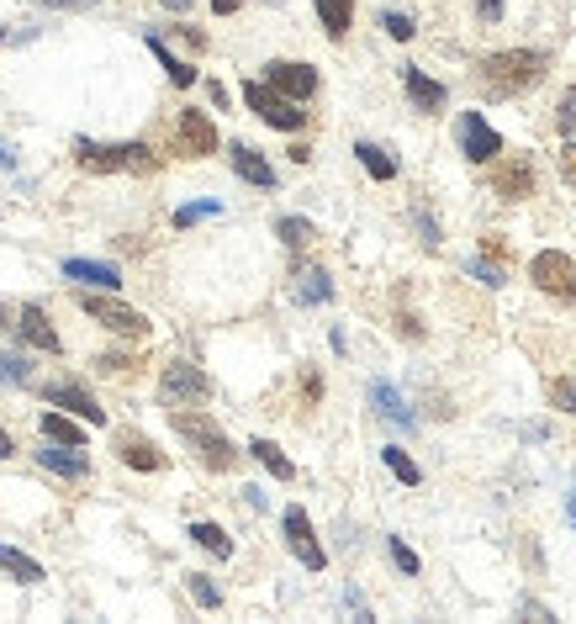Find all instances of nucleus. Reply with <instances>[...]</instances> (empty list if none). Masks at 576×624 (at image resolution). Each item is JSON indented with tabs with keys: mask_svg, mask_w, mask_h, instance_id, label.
I'll return each mask as SVG.
<instances>
[{
	"mask_svg": "<svg viewBox=\"0 0 576 624\" xmlns=\"http://www.w3.org/2000/svg\"><path fill=\"white\" fill-rule=\"evenodd\" d=\"M471 275H476V281H487V286H503L508 281V270L497 265L492 254H487V260H471Z\"/></svg>",
	"mask_w": 576,
	"mask_h": 624,
	"instance_id": "4c0bfd02",
	"label": "nucleus"
},
{
	"mask_svg": "<svg viewBox=\"0 0 576 624\" xmlns=\"http://www.w3.org/2000/svg\"><path fill=\"white\" fill-rule=\"evenodd\" d=\"M402 85H407V101H413V112H429V117H434V112H444V101H450V90H444L439 80H429L418 64L402 69Z\"/></svg>",
	"mask_w": 576,
	"mask_h": 624,
	"instance_id": "f3484780",
	"label": "nucleus"
},
{
	"mask_svg": "<svg viewBox=\"0 0 576 624\" xmlns=\"http://www.w3.org/2000/svg\"><path fill=\"white\" fill-rule=\"evenodd\" d=\"M370 402H376V413H381V418H392L397 429H413V424H418L413 408L402 402V392H397V387H386V381H370Z\"/></svg>",
	"mask_w": 576,
	"mask_h": 624,
	"instance_id": "412c9836",
	"label": "nucleus"
},
{
	"mask_svg": "<svg viewBox=\"0 0 576 624\" xmlns=\"http://www.w3.org/2000/svg\"><path fill=\"white\" fill-rule=\"evenodd\" d=\"M550 408L576 413V381H571V376H555V381H550Z\"/></svg>",
	"mask_w": 576,
	"mask_h": 624,
	"instance_id": "72a5a7b5",
	"label": "nucleus"
},
{
	"mask_svg": "<svg viewBox=\"0 0 576 624\" xmlns=\"http://www.w3.org/2000/svg\"><path fill=\"white\" fill-rule=\"evenodd\" d=\"M27 360L22 355H11V350H0V387H27Z\"/></svg>",
	"mask_w": 576,
	"mask_h": 624,
	"instance_id": "2f4dec72",
	"label": "nucleus"
},
{
	"mask_svg": "<svg viewBox=\"0 0 576 624\" xmlns=\"http://www.w3.org/2000/svg\"><path fill=\"white\" fill-rule=\"evenodd\" d=\"M207 96H212V106H217V112H222V106H228V90H222L217 80H207Z\"/></svg>",
	"mask_w": 576,
	"mask_h": 624,
	"instance_id": "49530a36",
	"label": "nucleus"
},
{
	"mask_svg": "<svg viewBox=\"0 0 576 624\" xmlns=\"http://www.w3.org/2000/svg\"><path fill=\"white\" fill-rule=\"evenodd\" d=\"M212 11L217 16H233V11H244V0H212Z\"/></svg>",
	"mask_w": 576,
	"mask_h": 624,
	"instance_id": "de8ad7c7",
	"label": "nucleus"
},
{
	"mask_svg": "<svg viewBox=\"0 0 576 624\" xmlns=\"http://www.w3.org/2000/svg\"><path fill=\"white\" fill-rule=\"evenodd\" d=\"M37 466L53 471V476H64V482H85V476H90V455H85V445H59V439H43Z\"/></svg>",
	"mask_w": 576,
	"mask_h": 624,
	"instance_id": "ddd939ff",
	"label": "nucleus"
},
{
	"mask_svg": "<svg viewBox=\"0 0 576 624\" xmlns=\"http://www.w3.org/2000/svg\"><path fill=\"white\" fill-rule=\"evenodd\" d=\"M555 127H561V133H576V90H566L561 106H555Z\"/></svg>",
	"mask_w": 576,
	"mask_h": 624,
	"instance_id": "58836bf2",
	"label": "nucleus"
},
{
	"mask_svg": "<svg viewBox=\"0 0 576 624\" xmlns=\"http://www.w3.org/2000/svg\"><path fill=\"white\" fill-rule=\"evenodd\" d=\"M207 397H212V381L201 376V365L170 360L159 371V402H164V408H201Z\"/></svg>",
	"mask_w": 576,
	"mask_h": 624,
	"instance_id": "39448f33",
	"label": "nucleus"
},
{
	"mask_svg": "<svg viewBox=\"0 0 576 624\" xmlns=\"http://www.w3.org/2000/svg\"><path fill=\"white\" fill-rule=\"evenodd\" d=\"M164 6H170V11H191V0H164Z\"/></svg>",
	"mask_w": 576,
	"mask_h": 624,
	"instance_id": "8fccbe9b",
	"label": "nucleus"
},
{
	"mask_svg": "<svg viewBox=\"0 0 576 624\" xmlns=\"http://www.w3.org/2000/svg\"><path fill=\"white\" fill-rule=\"evenodd\" d=\"M492 191L503 196V201H524V196H534V164L518 154V159H503L492 170Z\"/></svg>",
	"mask_w": 576,
	"mask_h": 624,
	"instance_id": "2eb2a0df",
	"label": "nucleus"
},
{
	"mask_svg": "<svg viewBox=\"0 0 576 624\" xmlns=\"http://www.w3.org/2000/svg\"><path fill=\"white\" fill-rule=\"evenodd\" d=\"M185 535H191L201 550H212L217 561H228V556H233V535H228L222 524H207V519H201V524H191V529H185Z\"/></svg>",
	"mask_w": 576,
	"mask_h": 624,
	"instance_id": "5701e85b",
	"label": "nucleus"
},
{
	"mask_svg": "<svg viewBox=\"0 0 576 624\" xmlns=\"http://www.w3.org/2000/svg\"><path fill=\"white\" fill-rule=\"evenodd\" d=\"M381 461H386V471H392L397 482H407V487H418V482H423L418 461H413V455H407L402 445H386V450H381Z\"/></svg>",
	"mask_w": 576,
	"mask_h": 624,
	"instance_id": "cd10ccee",
	"label": "nucleus"
},
{
	"mask_svg": "<svg viewBox=\"0 0 576 624\" xmlns=\"http://www.w3.org/2000/svg\"><path fill=\"white\" fill-rule=\"evenodd\" d=\"M386 550H392V561H397V572H402V577H418V572H423V566H418V556H413V550H407L397 535L386 540Z\"/></svg>",
	"mask_w": 576,
	"mask_h": 624,
	"instance_id": "c9c22d12",
	"label": "nucleus"
},
{
	"mask_svg": "<svg viewBox=\"0 0 576 624\" xmlns=\"http://www.w3.org/2000/svg\"><path fill=\"white\" fill-rule=\"evenodd\" d=\"M312 6H318V22H323V32L333 43L349 32V22H355V6H349V0H312Z\"/></svg>",
	"mask_w": 576,
	"mask_h": 624,
	"instance_id": "4be33fe9",
	"label": "nucleus"
},
{
	"mask_svg": "<svg viewBox=\"0 0 576 624\" xmlns=\"http://www.w3.org/2000/svg\"><path fill=\"white\" fill-rule=\"evenodd\" d=\"M355 159L365 164L370 180H397V159L381 149V143H355Z\"/></svg>",
	"mask_w": 576,
	"mask_h": 624,
	"instance_id": "b1692460",
	"label": "nucleus"
},
{
	"mask_svg": "<svg viewBox=\"0 0 576 624\" xmlns=\"http://www.w3.org/2000/svg\"><path fill=\"white\" fill-rule=\"evenodd\" d=\"M291 297L302 302V307H318L333 297V281H328V270L318 265H296V286H291Z\"/></svg>",
	"mask_w": 576,
	"mask_h": 624,
	"instance_id": "aec40b11",
	"label": "nucleus"
},
{
	"mask_svg": "<svg viewBox=\"0 0 576 624\" xmlns=\"http://www.w3.org/2000/svg\"><path fill=\"white\" fill-rule=\"evenodd\" d=\"M281 524H286V545H291V556L307 566V572H323L328 566V556H323V545H318V535H312V519H307V508H286L281 513Z\"/></svg>",
	"mask_w": 576,
	"mask_h": 624,
	"instance_id": "1a4fd4ad",
	"label": "nucleus"
},
{
	"mask_svg": "<svg viewBox=\"0 0 576 624\" xmlns=\"http://www.w3.org/2000/svg\"><path fill=\"white\" fill-rule=\"evenodd\" d=\"M170 424H175V434L185 439V445L196 450V461L207 466V471H233V466H238V450L228 445V434H222L207 413H196V408H170Z\"/></svg>",
	"mask_w": 576,
	"mask_h": 624,
	"instance_id": "7ed1b4c3",
	"label": "nucleus"
},
{
	"mask_svg": "<svg viewBox=\"0 0 576 624\" xmlns=\"http://www.w3.org/2000/svg\"><path fill=\"white\" fill-rule=\"evenodd\" d=\"M265 85H275L291 101H307V96H318V69L296 64V59H270L265 64Z\"/></svg>",
	"mask_w": 576,
	"mask_h": 624,
	"instance_id": "9b49d317",
	"label": "nucleus"
},
{
	"mask_svg": "<svg viewBox=\"0 0 576 624\" xmlns=\"http://www.w3.org/2000/svg\"><path fill=\"white\" fill-rule=\"evenodd\" d=\"M64 275L80 286H96V291H117L122 286V270L106 265V260H64Z\"/></svg>",
	"mask_w": 576,
	"mask_h": 624,
	"instance_id": "6ab92c4d",
	"label": "nucleus"
},
{
	"mask_svg": "<svg viewBox=\"0 0 576 624\" xmlns=\"http://www.w3.org/2000/svg\"><path fill=\"white\" fill-rule=\"evenodd\" d=\"M11 455H16V445H11V434L0 429V461H11Z\"/></svg>",
	"mask_w": 576,
	"mask_h": 624,
	"instance_id": "09e8293b",
	"label": "nucleus"
},
{
	"mask_svg": "<svg viewBox=\"0 0 576 624\" xmlns=\"http://www.w3.org/2000/svg\"><path fill=\"white\" fill-rule=\"evenodd\" d=\"M529 281L545 291V297H555V302H576V265L566 260L561 249H540L529 260Z\"/></svg>",
	"mask_w": 576,
	"mask_h": 624,
	"instance_id": "0eeeda50",
	"label": "nucleus"
},
{
	"mask_svg": "<svg viewBox=\"0 0 576 624\" xmlns=\"http://www.w3.org/2000/svg\"><path fill=\"white\" fill-rule=\"evenodd\" d=\"M244 101H249V112H254L259 122L281 127V133H302V127H307V112H302V101L281 96V90H275V85H259V80H249V85H244Z\"/></svg>",
	"mask_w": 576,
	"mask_h": 624,
	"instance_id": "423d86ee",
	"label": "nucleus"
},
{
	"mask_svg": "<svg viewBox=\"0 0 576 624\" xmlns=\"http://www.w3.org/2000/svg\"><path fill=\"white\" fill-rule=\"evenodd\" d=\"M476 16L481 22H503V0H476Z\"/></svg>",
	"mask_w": 576,
	"mask_h": 624,
	"instance_id": "c03bdc74",
	"label": "nucleus"
},
{
	"mask_svg": "<svg viewBox=\"0 0 576 624\" xmlns=\"http://www.w3.org/2000/svg\"><path fill=\"white\" fill-rule=\"evenodd\" d=\"M43 439H59V445H85V429L74 424V418H64V413H43Z\"/></svg>",
	"mask_w": 576,
	"mask_h": 624,
	"instance_id": "c85d7f7f",
	"label": "nucleus"
},
{
	"mask_svg": "<svg viewBox=\"0 0 576 624\" xmlns=\"http://www.w3.org/2000/svg\"><path fill=\"white\" fill-rule=\"evenodd\" d=\"M175 154L180 159H212L217 154V127L207 112H196V106H185L175 117Z\"/></svg>",
	"mask_w": 576,
	"mask_h": 624,
	"instance_id": "6e6552de",
	"label": "nucleus"
},
{
	"mask_svg": "<svg viewBox=\"0 0 576 624\" xmlns=\"http://www.w3.org/2000/svg\"><path fill=\"white\" fill-rule=\"evenodd\" d=\"M413 228H418V244H423V249H439V223H434L423 207H413Z\"/></svg>",
	"mask_w": 576,
	"mask_h": 624,
	"instance_id": "e433bc0d",
	"label": "nucleus"
},
{
	"mask_svg": "<svg viewBox=\"0 0 576 624\" xmlns=\"http://www.w3.org/2000/svg\"><path fill=\"white\" fill-rule=\"evenodd\" d=\"M0 572H6V577H16V582H43V566H37L32 556H22V550H16V545H0Z\"/></svg>",
	"mask_w": 576,
	"mask_h": 624,
	"instance_id": "393cba45",
	"label": "nucleus"
},
{
	"mask_svg": "<svg viewBox=\"0 0 576 624\" xmlns=\"http://www.w3.org/2000/svg\"><path fill=\"white\" fill-rule=\"evenodd\" d=\"M566 513H571V524H576V492H571V508H566Z\"/></svg>",
	"mask_w": 576,
	"mask_h": 624,
	"instance_id": "603ef678",
	"label": "nucleus"
},
{
	"mask_svg": "<svg viewBox=\"0 0 576 624\" xmlns=\"http://www.w3.org/2000/svg\"><path fill=\"white\" fill-rule=\"evenodd\" d=\"M96 365H101V371H106V376H127V371H138V365H133V360H127V355H101Z\"/></svg>",
	"mask_w": 576,
	"mask_h": 624,
	"instance_id": "a19ab883",
	"label": "nucleus"
},
{
	"mask_svg": "<svg viewBox=\"0 0 576 624\" xmlns=\"http://www.w3.org/2000/svg\"><path fill=\"white\" fill-rule=\"evenodd\" d=\"M397 334H402V339H413V344L423 339V323H418V318H413V312H407V307L397 312Z\"/></svg>",
	"mask_w": 576,
	"mask_h": 624,
	"instance_id": "ea45409f",
	"label": "nucleus"
},
{
	"mask_svg": "<svg viewBox=\"0 0 576 624\" xmlns=\"http://www.w3.org/2000/svg\"><path fill=\"white\" fill-rule=\"evenodd\" d=\"M43 402H48V408L74 413V418H85V424H106V413L96 408V397H90L85 387H74V381H48V387H43Z\"/></svg>",
	"mask_w": 576,
	"mask_h": 624,
	"instance_id": "4468645a",
	"label": "nucleus"
},
{
	"mask_svg": "<svg viewBox=\"0 0 576 624\" xmlns=\"http://www.w3.org/2000/svg\"><path fill=\"white\" fill-rule=\"evenodd\" d=\"M11 328H16V339L32 344V350H43V355H59V350H64L59 334H53V323H48V312L37 307V302L11 307Z\"/></svg>",
	"mask_w": 576,
	"mask_h": 624,
	"instance_id": "9d476101",
	"label": "nucleus"
},
{
	"mask_svg": "<svg viewBox=\"0 0 576 624\" xmlns=\"http://www.w3.org/2000/svg\"><path fill=\"white\" fill-rule=\"evenodd\" d=\"M185 587H191V598L201 603V609H222V587L212 577H201V572H185Z\"/></svg>",
	"mask_w": 576,
	"mask_h": 624,
	"instance_id": "7c9ffc66",
	"label": "nucleus"
},
{
	"mask_svg": "<svg viewBox=\"0 0 576 624\" xmlns=\"http://www.w3.org/2000/svg\"><path fill=\"white\" fill-rule=\"evenodd\" d=\"M0 170H11V149H6V143H0Z\"/></svg>",
	"mask_w": 576,
	"mask_h": 624,
	"instance_id": "3c124183",
	"label": "nucleus"
},
{
	"mask_svg": "<svg viewBox=\"0 0 576 624\" xmlns=\"http://www.w3.org/2000/svg\"><path fill=\"white\" fill-rule=\"evenodd\" d=\"M249 455H254V461H259V466H265V471L275 476V482H291V476H296V466H291L286 455H281V445H270V439H254V445H249Z\"/></svg>",
	"mask_w": 576,
	"mask_h": 624,
	"instance_id": "a878e982",
	"label": "nucleus"
},
{
	"mask_svg": "<svg viewBox=\"0 0 576 624\" xmlns=\"http://www.w3.org/2000/svg\"><path fill=\"white\" fill-rule=\"evenodd\" d=\"M302 397H307V402H318V397H323V376H318V371H307V376H302Z\"/></svg>",
	"mask_w": 576,
	"mask_h": 624,
	"instance_id": "a18cd8bd",
	"label": "nucleus"
},
{
	"mask_svg": "<svg viewBox=\"0 0 576 624\" xmlns=\"http://www.w3.org/2000/svg\"><path fill=\"white\" fill-rule=\"evenodd\" d=\"M460 154H466L471 164H492L497 154H503V138H497V127L481 117V112L460 117Z\"/></svg>",
	"mask_w": 576,
	"mask_h": 624,
	"instance_id": "f8f14e48",
	"label": "nucleus"
},
{
	"mask_svg": "<svg viewBox=\"0 0 576 624\" xmlns=\"http://www.w3.org/2000/svg\"><path fill=\"white\" fill-rule=\"evenodd\" d=\"M0 43H6V27H0Z\"/></svg>",
	"mask_w": 576,
	"mask_h": 624,
	"instance_id": "864d4df0",
	"label": "nucleus"
},
{
	"mask_svg": "<svg viewBox=\"0 0 576 624\" xmlns=\"http://www.w3.org/2000/svg\"><path fill=\"white\" fill-rule=\"evenodd\" d=\"M74 164L85 175H154L159 170V154L148 143H90L80 138L74 143Z\"/></svg>",
	"mask_w": 576,
	"mask_h": 624,
	"instance_id": "f03ea898",
	"label": "nucleus"
},
{
	"mask_svg": "<svg viewBox=\"0 0 576 624\" xmlns=\"http://www.w3.org/2000/svg\"><path fill=\"white\" fill-rule=\"evenodd\" d=\"M275 238H281L286 249H307L312 244V223L307 217H281V223H275Z\"/></svg>",
	"mask_w": 576,
	"mask_h": 624,
	"instance_id": "c756f323",
	"label": "nucleus"
},
{
	"mask_svg": "<svg viewBox=\"0 0 576 624\" xmlns=\"http://www.w3.org/2000/svg\"><path fill=\"white\" fill-rule=\"evenodd\" d=\"M117 461H122V466H133V471H164V466H170L154 439H148V434H133V429H122V434H117Z\"/></svg>",
	"mask_w": 576,
	"mask_h": 624,
	"instance_id": "dca6fc26",
	"label": "nucleus"
},
{
	"mask_svg": "<svg viewBox=\"0 0 576 624\" xmlns=\"http://www.w3.org/2000/svg\"><path fill=\"white\" fill-rule=\"evenodd\" d=\"M550 59L540 48H503V53H487L481 59V90H487L492 101H513L524 96V90H534L545 80Z\"/></svg>",
	"mask_w": 576,
	"mask_h": 624,
	"instance_id": "f257e3e1",
	"label": "nucleus"
},
{
	"mask_svg": "<svg viewBox=\"0 0 576 624\" xmlns=\"http://www.w3.org/2000/svg\"><path fill=\"white\" fill-rule=\"evenodd\" d=\"M80 307H85L90 323H101L106 334H117V339H148V328H154L138 307L106 297V291H80Z\"/></svg>",
	"mask_w": 576,
	"mask_h": 624,
	"instance_id": "20e7f679",
	"label": "nucleus"
},
{
	"mask_svg": "<svg viewBox=\"0 0 576 624\" xmlns=\"http://www.w3.org/2000/svg\"><path fill=\"white\" fill-rule=\"evenodd\" d=\"M228 164L238 170V180H249V186H259V191H275V170H270V159H265V154H254L249 143H233V149H228Z\"/></svg>",
	"mask_w": 576,
	"mask_h": 624,
	"instance_id": "a211bd4d",
	"label": "nucleus"
},
{
	"mask_svg": "<svg viewBox=\"0 0 576 624\" xmlns=\"http://www.w3.org/2000/svg\"><path fill=\"white\" fill-rule=\"evenodd\" d=\"M381 27H386V38H397V43H407V38H413V16H407V11H381Z\"/></svg>",
	"mask_w": 576,
	"mask_h": 624,
	"instance_id": "f704fd0d",
	"label": "nucleus"
},
{
	"mask_svg": "<svg viewBox=\"0 0 576 624\" xmlns=\"http://www.w3.org/2000/svg\"><path fill=\"white\" fill-rule=\"evenodd\" d=\"M48 11H96L101 0H43Z\"/></svg>",
	"mask_w": 576,
	"mask_h": 624,
	"instance_id": "79ce46f5",
	"label": "nucleus"
},
{
	"mask_svg": "<svg viewBox=\"0 0 576 624\" xmlns=\"http://www.w3.org/2000/svg\"><path fill=\"white\" fill-rule=\"evenodd\" d=\"M217 212H222V201H217V196L191 201V207H180V212H175V228H191V223H201V217H217Z\"/></svg>",
	"mask_w": 576,
	"mask_h": 624,
	"instance_id": "473e14b6",
	"label": "nucleus"
},
{
	"mask_svg": "<svg viewBox=\"0 0 576 624\" xmlns=\"http://www.w3.org/2000/svg\"><path fill=\"white\" fill-rule=\"evenodd\" d=\"M148 53H154V59L164 64V75H170V80H175L180 90H191V85H196V69H191V64H185V59H175V53H170V48H164L159 38H148Z\"/></svg>",
	"mask_w": 576,
	"mask_h": 624,
	"instance_id": "bb28decb",
	"label": "nucleus"
},
{
	"mask_svg": "<svg viewBox=\"0 0 576 624\" xmlns=\"http://www.w3.org/2000/svg\"><path fill=\"white\" fill-rule=\"evenodd\" d=\"M561 175L576 186V138H566V149H561Z\"/></svg>",
	"mask_w": 576,
	"mask_h": 624,
	"instance_id": "37998d69",
	"label": "nucleus"
}]
</instances>
